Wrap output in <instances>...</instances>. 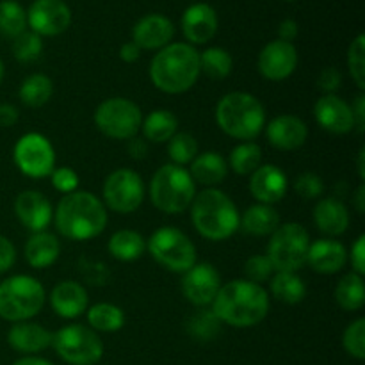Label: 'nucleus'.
<instances>
[{"instance_id": "20e7f679", "label": "nucleus", "mask_w": 365, "mask_h": 365, "mask_svg": "<svg viewBox=\"0 0 365 365\" xmlns=\"http://www.w3.org/2000/svg\"><path fill=\"white\" fill-rule=\"evenodd\" d=\"M189 209L196 232L209 241H227L239 230L241 214L234 200L221 189H203L195 196Z\"/></svg>"}, {"instance_id": "0eeeda50", "label": "nucleus", "mask_w": 365, "mask_h": 365, "mask_svg": "<svg viewBox=\"0 0 365 365\" xmlns=\"http://www.w3.org/2000/svg\"><path fill=\"white\" fill-rule=\"evenodd\" d=\"M46 299L41 282L29 274H14L0 284V317L11 323L38 316Z\"/></svg>"}, {"instance_id": "e433bc0d", "label": "nucleus", "mask_w": 365, "mask_h": 365, "mask_svg": "<svg viewBox=\"0 0 365 365\" xmlns=\"http://www.w3.org/2000/svg\"><path fill=\"white\" fill-rule=\"evenodd\" d=\"M27 29V11L16 0H0V34L14 39Z\"/></svg>"}, {"instance_id": "7c9ffc66", "label": "nucleus", "mask_w": 365, "mask_h": 365, "mask_svg": "<svg viewBox=\"0 0 365 365\" xmlns=\"http://www.w3.org/2000/svg\"><path fill=\"white\" fill-rule=\"evenodd\" d=\"M141 130L146 141L160 145V143H168L175 134H177L178 120L171 110L157 109L143 120Z\"/></svg>"}, {"instance_id": "39448f33", "label": "nucleus", "mask_w": 365, "mask_h": 365, "mask_svg": "<svg viewBox=\"0 0 365 365\" xmlns=\"http://www.w3.org/2000/svg\"><path fill=\"white\" fill-rule=\"evenodd\" d=\"M216 123L239 141H253L266 127V109L257 96L234 91L221 96L216 106Z\"/></svg>"}, {"instance_id": "4be33fe9", "label": "nucleus", "mask_w": 365, "mask_h": 365, "mask_svg": "<svg viewBox=\"0 0 365 365\" xmlns=\"http://www.w3.org/2000/svg\"><path fill=\"white\" fill-rule=\"evenodd\" d=\"M264 128H266L269 145L278 150H285V152L298 150L299 146L305 145L307 138H309V127L305 121L292 114L277 116Z\"/></svg>"}, {"instance_id": "5fc2aeb1", "label": "nucleus", "mask_w": 365, "mask_h": 365, "mask_svg": "<svg viewBox=\"0 0 365 365\" xmlns=\"http://www.w3.org/2000/svg\"><path fill=\"white\" fill-rule=\"evenodd\" d=\"M351 113H353V118H355V127L359 128L360 132H364V127H365V95L364 93H360V95L355 98V103L351 106Z\"/></svg>"}, {"instance_id": "2f4dec72", "label": "nucleus", "mask_w": 365, "mask_h": 365, "mask_svg": "<svg viewBox=\"0 0 365 365\" xmlns=\"http://www.w3.org/2000/svg\"><path fill=\"white\" fill-rule=\"evenodd\" d=\"M271 294L282 303L296 305L302 303L307 296V285L298 273H289V271H277L271 277Z\"/></svg>"}, {"instance_id": "9d476101", "label": "nucleus", "mask_w": 365, "mask_h": 365, "mask_svg": "<svg viewBox=\"0 0 365 365\" xmlns=\"http://www.w3.org/2000/svg\"><path fill=\"white\" fill-rule=\"evenodd\" d=\"M57 355L70 365H95L103 355V342L95 330L84 324H68L52 337Z\"/></svg>"}, {"instance_id": "72a5a7b5", "label": "nucleus", "mask_w": 365, "mask_h": 365, "mask_svg": "<svg viewBox=\"0 0 365 365\" xmlns=\"http://www.w3.org/2000/svg\"><path fill=\"white\" fill-rule=\"evenodd\" d=\"M88 323L91 330L113 334L123 328L125 312L114 303H96L88 309Z\"/></svg>"}, {"instance_id": "09e8293b", "label": "nucleus", "mask_w": 365, "mask_h": 365, "mask_svg": "<svg viewBox=\"0 0 365 365\" xmlns=\"http://www.w3.org/2000/svg\"><path fill=\"white\" fill-rule=\"evenodd\" d=\"M16 262V248L7 237L0 235V274L9 271Z\"/></svg>"}, {"instance_id": "f704fd0d", "label": "nucleus", "mask_w": 365, "mask_h": 365, "mask_svg": "<svg viewBox=\"0 0 365 365\" xmlns=\"http://www.w3.org/2000/svg\"><path fill=\"white\" fill-rule=\"evenodd\" d=\"M53 84L46 75L43 73H32L21 82L20 89H18V96H20L21 103L27 107H41L52 98Z\"/></svg>"}, {"instance_id": "4d7b16f0", "label": "nucleus", "mask_w": 365, "mask_h": 365, "mask_svg": "<svg viewBox=\"0 0 365 365\" xmlns=\"http://www.w3.org/2000/svg\"><path fill=\"white\" fill-rule=\"evenodd\" d=\"M355 207L360 214H364L365 210V185L364 184H360L355 192Z\"/></svg>"}, {"instance_id": "b1692460", "label": "nucleus", "mask_w": 365, "mask_h": 365, "mask_svg": "<svg viewBox=\"0 0 365 365\" xmlns=\"http://www.w3.org/2000/svg\"><path fill=\"white\" fill-rule=\"evenodd\" d=\"M50 305L63 319H75L88 310V292L75 280H63L50 292Z\"/></svg>"}, {"instance_id": "c9c22d12", "label": "nucleus", "mask_w": 365, "mask_h": 365, "mask_svg": "<svg viewBox=\"0 0 365 365\" xmlns=\"http://www.w3.org/2000/svg\"><path fill=\"white\" fill-rule=\"evenodd\" d=\"M234 59L230 52L220 46H210L200 53V73L207 75L212 81H223L232 73Z\"/></svg>"}, {"instance_id": "c85d7f7f", "label": "nucleus", "mask_w": 365, "mask_h": 365, "mask_svg": "<svg viewBox=\"0 0 365 365\" xmlns=\"http://www.w3.org/2000/svg\"><path fill=\"white\" fill-rule=\"evenodd\" d=\"M280 227V216L273 205L255 203L248 207L241 217H239V228L255 237H266L273 234Z\"/></svg>"}, {"instance_id": "3c124183", "label": "nucleus", "mask_w": 365, "mask_h": 365, "mask_svg": "<svg viewBox=\"0 0 365 365\" xmlns=\"http://www.w3.org/2000/svg\"><path fill=\"white\" fill-rule=\"evenodd\" d=\"M127 150H128V155H130L132 159H135V160L145 159L146 153H148V145H146V139L138 138V135L132 139H128Z\"/></svg>"}, {"instance_id": "49530a36", "label": "nucleus", "mask_w": 365, "mask_h": 365, "mask_svg": "<svg viewBox=\"0 0 365 365\" xmlns=\"http://www.w3.org/2000/svg\"><path fill=\"white\" fill-rule=\"evenodd\" d=\"M50 178H52L53 187L63 195L78 191V175L71 168H56Z\"/></svg>"}, {"instance_id": "ddd939ff", "label": "nucleus", "mask_w": 365, "mask_h": 365, "mask_svg": "<svg viewBox=\"0 0 365 365\" xmlns=\"http://www.w3.org/2000/svg\"><path fill=\"white\" fill-rule=\"evenodd\" d=\"M103 205L118 214H130L141 207L145 200L143 178L128 168L114 170L103 182Z\"/></svg>"}, {"instance_id": "13d9d810", "label": "nucleus", "mask_w": 365, "mask_h": 365, "mask_svg": "<svg viewBox=\"0 0 365 365\" xmlns=\"http://www.w3.org/2000/svg\"><path fill=\"white\" fill-rule=\"evenodd\" d=\"M13 365H53L45 359H36V356H25V359L16 360Z\"/></svg>"}, {"instance_id": "473e14b6", "label": "nucleus", "mask_w": 365, "mask_h": 365, "mask_svg": "<svg viewBox=\"0 0 365 365\" xmlns=\"http://www.w3.org/2000/svg\"><path fill=\"white\" fill-rule=\"evenodd\" d=\"M335 302L342 310H348V312H356L362 309L365 303L364 277L353 271L342 277L335 287Z\"/></svg>"}, {"instance_id": "393cba45", "label": "nucleus", "mask_w": 365, "mask_h": 365, "mask_svg": "<svg viewBox=\"0 0 365 365\" xmlns=\"http://www.w3.org/2000/svg\"><path fill=\"white\" fill-rule=\"evenodd\" d=\"M53 334H50L45 327L31 321L13 323L7 331V342L14 351L20 353H39L52 346Z\"/></svg>"}, {"instance_id": "680f3d73", "label": "nucleus", "mask_w": 365, "mask_h": 365, "mask_svg": "<svg viewBox=\"0 0 365 365\" xmlns=\"http://www.w3.org/2000/svg\"><path fill=\"white\" fill-rule=\"evenodd\" d=\"M287 2H294V0H287Z\"/></svg>"}, {"instance_id": "6ab92c4d", "label": "nucleus", "mask_w": 365, "mask_h": 365, "mask_svg": "<svg viewBox=\"0 0 365 365\" xmlns=\"http://www.w3.org/2000/svg\"><path fill=\"white\" fill-rule=\"evenodd\" d=\"M287 187V175L274 164H260L250 175V192L257 202L264 205H273L284 200Z\"/></svg>"}, {"instance_id": "9b49d317", "label": "nucleus", "mask_w": 365, "mask_h": 365, "mask_svg": "<svg viewBox=\"0 0 365 365\" xmlns=\"http://www.w3.org/2000/svg\"><path fill=\"white\" fill-rule=\"evenodd\" d=\"M95 123L102 134L118 141H128L141 130L143 113L135 102L121 96L107 98L96 107Z\"/></svg>"}, {"instance_id": "a211bd4d", "label": "nucleus", "mask_w": 365, "mask_h": 365, "mask_svg": "<svg viewBox=\"0 0 365 365\" xmlns=\"http://www.w3.org/2000/svg\"><path fill=\"white\" fill-rule=\"evenodd\" d=\"M180 24L189 45H205L217 32V13L209 4L196 2L184 11Z\"/></svg>"}, {"instance_id": "603ef678", "label": "nucleus", "mask_w": 365, "mask_h": 365, "mask_svg": "<svg viewBox=\"0 0 365 365\" xmlns=\"http://www.w3.org/2000/svg\"><path fill=\"white\" fill-rule=\"evenodd\" d=\"M20 120V113L11 103H2L0 106V127H13Z\"/></svg>"}, {"instance_id": "dca6fc26", "label": "nucleus", "mask_w": 365, "mask_h": 365, "mask_svg": "<svg viewBox=\"0 0 365 365\" xmlns=\"http://www.w3.org/2000/svg\"><path fill=\"white\" fill-rule=\"evenodd\" d=\"M298 66V50L292 43L274 39L269 41L259 53L257 68L264 78L273 82L285 81L294 73Z\"/></svg>"}, {"instance_id": "58836bf2", "label": "nucleus", "mask_w": 365, "mask_h": 365, "mask_svg": "<svg viewBox=\"0 0 365 365\" xmlns=\"http://www.w3.org/2000/svg\"><path fill=\"white\" fill-rule=\"evenodd\" d=\"M221 328V321L217 319L212 309H200L189 317L187 321V331L192 339L200 342H209L217 337Z\"/></svg>"}, {"instance_id": "1a4fd4ad", "label": "nucleus", "mask_w": 365, "mask_h": 365, "mask_svg": "<svg viewBox=\"0 0 365 365\" xmlns=\"http://www.w3.org/2000/svg\"><path fill=\"white\" fill-rule=\"evenodd\" d=\"M146 250L171 273H182L196 264L198 253L191 239L175 227H160L146 241Z\"/></svg>"}, {"instance_id": "a18cd8bd", "label": "nucleus", "mask_w": 365, "mask_h": 365, "mask_svg": "<svg viewBox=\"0 0 365 365\" xmlns=\"http://www.w3.org/2000/svg\"><path fill=\"white\" fill-rule=\"evenodd\" d=\"M294 189L303 200H316L323 195L324 191V184L316 173H302L294 182Z\"/></svg>"}, {"instance_id": "c03bdc74", "label": "nucleus", "mask_w": 365, "mask_h": 365, "mask_svg": "<svg viewBox=\"0 0 365 365\" xmlns=\"http://www.w3.org/2000/svg\"><path fill=\"white\" fill-rule=\"evenodd\" d=\"M245 274L246 280L253 282V284H264V282L271 280L274 274V267L267 255H253L246 260L245 264Z\"/></svg>"}, {"instance_id": "5701e85b", "label": "nucleus", "mask_w": 365, "mask_h": 365, "mask_svg": "<svg viewBox=\"0 0 365 365\" xmlns=\"http://www.w3.org/2000/svg\"><path fill=\"white\" fill-rule=\"evenodd\" d=\"M307 264L319 274H335L348 264V252L335 239H317L310 242Z\"/></svg>"}, {"instance_id": "f257e3e1", "label": "nucleus", "mask_w": 365, "mask_h": 365, "mask_svg": "<svg viewBox=\"0 0 365 365\" xmlns=\"http://www.w3.org/2000/svg\"><path fill=\"white\" fill-rule=\"evenodd\" d=\"M221 323L235 328H252L266 319L269 312V294L266 289L250 280H232L223 284L210 305Z\"/></svg>"}, {"instance_id": "4468645a", "label": "nucleus", "mask_w": 365, "mask_h": 365, "mask_svg": "<svg viewBox=\"0 0 365 365\" xmlns=\"http://www.w3.org/2000/svg\"><path fill=\"white\" fill-rule=\"evenodd\" d=\"M71 24V9L64 0H34L27 11V25L38 36H59Z\"/></svg>"}, {"instance_id": "6e6552de", "label": "nucleus", "mask_w": 365, "mask_h": 365, "mask_svg": "<svg viewBox=\"0 0 365 365\" xmlns=\"http://www.w3.org/2000/svg\"><path fill=\"white\" fill-rule=\"evenodd\" d=\"M310 235L307 228L299 223L280 225L271 234L269 245H267V259L271 260L277 271H289L298 273L307 264L309 255Z\"/></svg>"}, {"instance_id": "79ce46f5", "label": "nucleus", "mask_w": 365, "mask_h": 365, "mask_svg": "<svg viewBox=\"0 0 365 365\" xmlns=\"http://www.w3.org/2000/svg\"><path fill=\"white\" fill-rule=\"evenodd\" d=\"M348 68L360 91L365 89V36L359 34L348 50Z\"/></svg>"}, {"instance_id": "f03ea898", "label": "nucleus", "mask_w": 365, "mask_h": 365, "mask_svg": "<svg viewBox=\"0 0 365 365\" xmlns=\"http://www.w3.org/2000/svg\"><path fill=\"white\" fill-rule=\"evenodd\" d=\"M53 223L63 237L89 241L107 227V209L102 200L89 191L64 195L53 210Z\"/></svg>"}, {"instance_id": "cd10ccee", "label": "nucleus", "mask_w": 365, "mask_h": 365, "mask_svg": "<svg viewBox=\"0 0 365 365\" xmlns=\"http://www.w3.org/2000/svg\"><path fill=\"white\" fill-rule=\"evenodd\" d=\"M192 180L205 187H216L220 182H223L228 175V163L225 157L217 152H203L192 159L191 163Z\"/></svg>"}, {"instance_id": "2eb2a0df", "label": "nucleus", "mask_w": 365, "mask_h": 365, "mask_svg": "<svg viewBox=\"0 0 365 365\" xmlns=\"http://www.w3.org/2000/svg\"><path fill=\"white\" fill-rule=\"evenodd\" d=\"M221 277L212 264H195L182 278V292L191 305L198 309L212 305L221 287Z\"/></svg>"}, {"instance_id": "de8ad7c7", "label": "nucleus", "mask_w": 365, "mask_h": 365, "mask_svg": "<svg viewBox=\"0 0 365 365\" xmlns=\"http://www.w3.org/2000/svg\"><path fill=\"white\" fill-rule=\"evenodd\" d=\"M342 86V73L337 68H324L317 77V88L324 91V95H335L339 88Z\"/></svg>"}, {"instance_id": "f8f14e48", "label": "nucleus", "mask_w": 365, "mask_h": 365, "mask_svg": "<svg viewBox=\"0 0 365 365\" xmlns=\"http://www.w3.org/2000/svg\"><path fill=\"white\" fill-rule=\"evenodd\" d=\"M18 170L29 178H45L56 170V150L52 143L38 132L21 135L13 150Z\"/></svg>"}, {"instance_id": "aec40b11", "label": "nucleus", "mask_w": 365, "mask_h": 365, "mask_svg": "<svg viewBox=\"0 0 365 365\" xmlns=\"http://www.w3.org/2000/svg\"><path fill=\"white\" fill-rule=\"evenodd\" d=\"M175 36V25L168 16L152 13L135 21L132 29V41L141 50H157L170 45Z\"/></svg>"}, {"instance_id": "8fccbe9b", "label": "nucleus", "mask_w": 365, "mask_h": 365, "mask_svg": "<svg viewBox=\"0 0 365 365\" xmlns=\"http://www.w3.org/2000/svg\"><path fill=\"white\" fill-rule=\"evenodd\" d=\"M351 267L353 273L360 277L365 274V235H360L351 246Z\"/></svg>"}, {"instance_id": "6e6d98bb", "label": "nucleus", "mask_w": 365, "mask_h": 365, "mask_svg": "<svg viewBox=\"0 0 365 365\" xmlns=\"http://www.w3.org/2000/svg\"><path fill=\"white\" fill-rule=\"evenodd\" d=\"M141 57V48L134 41H127L120 46V59L125 63H135Z\"/></svg>"}, {"instance_id": "bf43d9fd", "label": "nucleus", "mask_w": 365, "mask_h": 365, "mask_svg": "<svg viewBox=\"0 0 365 365\" xmlns=\"http://www.w3.org/2000/svg\"><path fill=\"white\" fill-rule=\"evenodd\" d=\"M359 175L360 178H365V150L362 148L359 153Z\"/></svg>"}, {"instance_id": "37998d69", "label": "nucleus", "mask_w": 365, "mask_h": 365, "mask_svg": "<svg viewBox=\"0 0 365 365\" xmlns=\"http://www.w3.org/2000/svg\"><path fill=\"white\" fill-rule=\"evenodd\" d=\"M342 344L344 349L356 360L365 359V319L359 317L346 328L342 335Z\"/></svg>"}, {"instance_id": "7ed1b4c3", "label": "nucleus", "mask_w": 365, "mask_h": 365, "mask_svg": "<svg viewBox=\"0 0 365 365\" xmlns=\"http://www.w3.org/2000/svg\"><path fill=\"white\" fill-rule=\"evenodd\" d=\"M200 77V53L189 43H170L153 56L150 78L168 95L189 91Z\"/></svg>"}, {"instance_id": "4c0bfd02", "label": "nucleus", "mask_w": 365, "mask_h": 365, "mask_svg": "<svg viewBox=\"0 0 365 365\" xmlns=\"http://www.w3.org/2000/svg\"><path fill=\"white\" fill-rule=\"evenodd\" d=\"M262 164V150L257 143L246 141L230 152L228 166L237 175H252Z\"/></svg>"}, {"instance_id": "ea45409f", "label": "nucleus", "mask_w": 365, "mask_h": 365, "mask_svg": "<svg viewBox=\"0 0 365 365\" xmlns=\"http://www.w3.org/2000/svg\"><path fill=\"white\" fill-rule=\"evenodd\" d=\"M168 155H170L171 164H177V166L191 164L192 159L198 155V143L187 132H177L168 141Z\"/></svg>"}, {"instance_id": "a19ab883", "label": "nucleus", "mask_w": 365, "mask_h": 365, "mask_svg": "<svg viewBox=\"0 0 365 365\" xmlns=\"http://www.w3.org/2000/svg\"><path fill=\"white\" fill-rule=\"evenodd\" d=\"M43 52V39L32 31L21 32L13 39V56L20 63H32Z\"/></svg>"}, {"instance_id": "412c9836", "label": "nucleus", "mask_w": 365, "mask_h": 365, "mask_svg": "<svg viewBox=\"0 0 365 365\" xmlns=\"http://www.w3.org/2000/svg\"><path fill=\"white\" fill-rule=\"evenodd\" d=\"M14 212H16L20 223L29 228L32 234L45 232L53 217L52 203L39 191L20 192L14 200Z\"/></svg>"}, {"instance_id": "423d86ee", "label": "nucleus", "mask_w": 365, "mask_h": 365, "mask_svg": "<svg viewBox=\"0 0 365 365\" xmlns=\"http://www.w3.org/2000/svg\"><path fill=\"white\" fill-rule=\"evenodd\" d=\"M196 184L189 170L177 164H164L150 182V200L164 214H182L191 207Z\"/></svg>"}, {"instance_id": "864d4df0", "label": "nucleus", "mask_w": 365, "mask_h": 365, "mask_svg": "<svg viewBox=\"0 0 365 365\" xmlns=\"http://www.w3.org/2000/svg\"><path fill=\"white\" fill-rule=\"evenodd\" d=\"M296 36H298V24L294 20L287 18V20H284L278 25V39L292 43L296 39Z\"/></svg>"}, {"instance_id": "f3484780", "label": "nucleus", "mask_w": 365, "mask_h": 365, "mask_svg": "<svg viewBox=\"0 0 365 365\" xmlns=\"http://www.w3.org/2000/svg\"><path fill=\"white\" fill-rule=\"evenodd\" d=\"M317 125L330 134L344 135L355 128L351 106L337 95H323L314 106Z\"/></svg>"}, {"instance_id": "052dcab7", "label": "nucleus", "mask_w": 365, "mask_h": 365, "mask_svg": "<svg viewBox=\"0 0 365 365\" xmlns=\"http://www.w3.org/2000/svg\"><path fill=\"white\" fill-rule=\"evenodd\" d=\"M2 78H4V63L2 59H0V82H2Z\"/></svg>"}, {"instance_id": "a878e982", "label": "nucleus", "mask_w": 365, "mask_h": 365, "mask_svg": "<svg viewBox=\"0 0 365 365\" xmlns=\"http://www.w3.org/2000/svg\"><path fill=\"white\" fill-rule=\"evenodd\" d=\"M314 223L317 230L328 237L342 235L349 227V210L342 200L330 196L323 198L314 207Z\"/></svg>"}, {"instance_id": "c756f323", "label": "nucleus", "mask_w": 365, "mask_h": 365, "mask_svg": "<svg viewBox=\"0 0 365 365\" xmlns=\"http://www.w3.org/2000/svg\"><path fill=\"white\" fill-rule=\"evenodd\" d=\"M107 250L120 262H134L146 252V241L135 230H118L110 235Z\"/></svg>"}, {"instance_id": "bb28decb", "label": "nucleus", "mask_w": 365, "mask_h": 365, "mask_svg": "<svg viewBox=\"0 0 365 365\" xmlns=\"http://www.w3.org/2000/svg\"><path fill=\"white\" fill-rule=\"evenodd\" d=\"M61 245L56 235L50 232H36L25 242V259L29 266L34 269H45L50 267L59 259Z\"/></svg>"}]
</instances>
